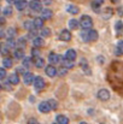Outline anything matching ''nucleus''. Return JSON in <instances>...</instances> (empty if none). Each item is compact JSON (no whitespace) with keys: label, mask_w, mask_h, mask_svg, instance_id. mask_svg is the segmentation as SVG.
Masks as SVG:
<instances>
[{"label":"nucleus","mask_w":123,"mask_h":124,"mask_svg":"<svg viewBox=\"0 0 123 124\" xmlns=\"http://www.w3.org/2000/svg\"><path fill=\"white\" fill-rule=\"evenodd\" d=\"M33 43H34V47H42L43 46V43H45V41H43V39H42V36H38V38H35L34 40H33Z\"/></svg>","instance_id":"obj_23"},{"label":"nucleus","mask_w":123,"mask_h":124,"mask_svg":"<svg viewBox=\"0 0 123 124\" xmlns=\"http://www.w3.org/2000/svg\"><path fill=\"white\" fill-rule=\"evenodd\" d=\"M54 124H58V123H54Z\"/></svg>","instance_id":"obj_53"},{"label":"nucleus","mask_w":123,"mask_h":124,"mask_svg":"<svg viewBox=\"0 0 123 124\" xmlns=\"http://www.w3.org/2000/svg\"><path fill=\"white\" fill-rule=\"evenodd\" d=\"M111 1H112V2H117L118 0H111Z\"/></svg>","instance_id":"obj_50"},{"label":"nucleus","mask_w":123,"mask_h":124,"mask_svg":"<svg viewBox=\"0 0 123 124\" xmlns=\"http://www.w3.org/2000/svg\"><path fill=\"white\" fill-rule=\"evenodd\" d=\"M4 36H5V33L0 30V39H1V38H4Z\"/></svg>","instance_id":"obj_49"},{"label":"nucleus","mask_w":123,"mask_h":124,"mask_svg":"<svg viewBox=\"0 0 123 124\" xmlns=\"http://www.w3.org/2000/svg\"><path fill=\"white\" fill-rule=\"evenodd\" d=\"M6 43H7V46H8L10 48H13V47H17V42L15 41L13 39H8Z\"/></svg>","instance_id":"obj_37"},{"label":"nucleus","mask_w":123,"mask_h":124,"mask_svg":"<svg viewBox=\"0 0 123 124\" xmlns=\"http://www.w3.org/2000/svg\"><path fill=\"white\" fill-rule=\"evenodd\" d=\"M32 55H33L34 58H38V57H40V51H39V48H38V47H34V48H32Z\"/></svg>","instance_id":"obj_35"},{"label":"nucleus","mask_w":123,"mask_h":124,"mask_svg":"<svg viewBox=\"0 0 123 124\" xmlns=\"http://www.w3.org/2000/svg\"><path fill=\"white\" fill-rule=\"evenodd\" d=\"M23 80H24V83H25L27 85H29V84L34 83L35 77L33 76V74H32V72H25V75L23 76Z\"/></svg>","instance_id":"obj_10"},{"label":"nucleus","mask_w":123,"mask_h":124,"mask_svg":"<svg viewBox=\"0 0 123 124\" xmlns=\"http://www.w3.org/2000/svg\"><path fill=\"white\" fill-rule=\"evenodd\" d=\"M11 83H10V81H6L5 82V89H7V90H11Z\"/></svg>","instance_id":"obj_41"},{"label":"nucleus","mask_w":123,"mask_h":124,"mask_svg":"<svg viewBox=\"0 0 123 124\" xmlns=\"http://www.w3.org/2000/svg\"><path fill=\"white\" fill-rule=\"evenodd\" d=\"M117 12H118V15H120V16H123V6H121V7L118 8V11H117Z\"/></svg>","instance_id":"obj_44"},{"label":"nucleus","mask_w":123,"mask_h":124,"mask_svg":"<svg viewBox=\"0 0 123 124\" xmlns=\"http://www.w3.org/2000/svg\"><path fill=\"white\" fill-rule=\"evenodd\" d=\"M79 27H80V22H79L77 19L73 18V19L69 21V29H71V30H76Z\"/></svg>","instance_id":"obj_16"},{"label":"nucleus","mask_w":123,"mask_h":124,"mask_svg":"<svg viewBox=\"0 0 123 124\" xmlns=\"http://www.w3.org/2000/svg\"><path fill=\"white\" fill-rule=\"evenodd\" d=\"M51 110L52 108H51L48 101H42V102H40V105H39V111L40 112H42V113H48Z\"/></svg>","instance_id":"obj_8"},{"label":"nucleus","mask_w":123,"mask_h":124,"mask_svg":"<svg viewBox=\"0 0 123 124\" xmlns=\"http://www.w3.org/2000/svg\"><path fill=\"white\" fill-rule=\"evenodd\" d=\"M34 87H35V89L36 90H42L43 88H45V85H46V83L43 81V78L41 77V76H38V77H35V80H34Z\"/></svg>","instance_id":"obj_4"},{"label":"nucleus","mask_w":123,"mask_h":124,"mask_svg":"<svg viewBox=\"0 0 123 124\" xmlns=\"http://www.w3.org/2000/svg\"><path fill=\"white\" fill-rule=\"evenodd\" d=\"M81 39L84 42H92L98 40V31L93 29H82Z\"/></svg>","instance_id":"obj_1"},{"label":"nucleus","mask_w":123,"mask_h":124,"mask_svg":"<svg viewBox=\"0 0 123 124\" xmlns=\"http://www.w3.org/2000/svg\"><path fill=\"white\" fill-rule=\"evenodd\" d=\"M34 65H35L38 69L43 68V65H45V60H43L41 57H38V58H35V60H34Z\"/></svg>","instance_id":"obj_26"},{"label":"nucleus","mask_w":123,"mask_h":124,"mask_svg":"<svg viewBox=\"0 0 123 124\" xmlns=\"http://www.w3.org/2000/svg\"><path fill=\"white\" fill-rule=\"evenodd\" d=\"M28 124H38V122H36L35 119H30V121L28 122Z\"/></svg>","instance_id":"obj_46"},{"label":"nucleus","mask_w":123,"mask_h":124,"mask_svg":"<svg viewBox=\"0 0 123 124\" xmlns=\"http://www.w3.org/2000/svg\"><path fill=\"white\" fill-rule=\"evenodd\" d=\"M2 13H4V16H11L12 15V7L11 6H6L2 10Z\"/></svg>","instance_id":"obj_32"},{"label":"nucleus","mask_w":123,"mask_h":124,"mask_svg":"<svg viewBox=\"0 0 123 124\" xmlns=\"http://www.w3.org/2000/svg\"><path fill=\"white\" fill-rule=\"evenodd\" d=\"M115 54L116 55H123V41H118L115 48Z\"/></svg>","instance_id":"obj_17"},{"label":"nucleus","mask_w":123,"mask_h":124,"mask_svg":"<svg viewBox=\"0 0 123 124\" xmlns=\"http://www.w3.org/2000/svg\"><path fill=\"white\" fill-rule=\"evenodd\" d=\"M98 98L101 100V101H106L110 99V92L107 89H100L98 92Z\"/></svg>","instance_id":"obj_6"},{"label":"nucleus","mask_w":123,"mask_h":124,"mask_svg":"<svg viewBox=\"0 0 123 124\" xmlns=\"http://www.w3.org/2000/svg\"><path fill=\"white\" fill-rule=\"evenodd\" d=\"M112 13H114L112 8H110V7H106V8L104 10V12H103V17H104V18H106V19H109V18L112 16Z\"/></svg>","instance_id":"obj_29"},{"label":"nucleus","mask_w":123,"mask_h":124,"mask_svg":"<svg viewBox=\"0 0 123 124\" xmlns=\"http://www.w3.org/2000/svg\"><path fill=\"white\" fill-rule=\"evenodd\" d=\"M2 65H4V68L5 69H10V68H12V59L11 58H4L2 59Z\"/></svg>","instance_id":"obj_28"},{"label":"nucleus","mask_w":123,"mask_h":124,"mask_svg":"<svg viewBox=\"0 0 123 124\" xmlns=\"http://www.w3.org/2000/svg\"><path fill=\"white\" fill-rule=\"evenodd\" d=\"M0 90H1V84H0Z\"/></svg>","instance_id":"obj_52"},{"label":"nucleus","mask_w":123,"mask_h":124,"mask_svg":"<svg viewBox=\"0 0 123 124\" xmlns=\"http://www.w3.org/2000/svg\"><path fill=\"white\" fill-rule=\"evenodd\" d=\"M45 72H46V75H47L48 77H54V76H57V74H58L57 69H56L53 65H47V66L45 68Z\"/></svg>","instance_id":"obj_5"},{"label":"nucleus","mask_w":123,"mask_h":124,"mask_svg":"<svg viewBox=\"0 0 123 124\" xmlns=\"http://www.w3.org/2000/svg\"><path fill=\"white\" fill-rule=\"evenodd\" d=\"M64 58L68 59V60H75V59H76V52H75L74 49H68V51L65 52Z\"/></svg>","instance_id":"obj_12"},{"label":"nucleus","mask_w":123,"mask_h":124,"mask_svg":"<svg viewBox=\"0 0 123 124\" xmlns=\"http://www.w3.org/2000/svg\"><path fill=\"white\" fill-rule=\"evenodd\" d=\"M48 102H49V106H51V108H52V110H56V108H57L58 104H57V101H56V100L51 99V100H48Z\"/></svg>","instance_id":"obj_38"},{"label":"nucleus","mask_w":123,"mask_h":124,"mask_svg":"<svg viewBox=\"0 0 123 124\" xmlns=\"http://www.w3.org/2000/svg\"><path fill=\"white\" fill-rule=\"evenodd\" d=\"M8 81H10V83H11L12 85L18 84V83H19V77H18V74H12V75H10Z\"/></svg>","instance_id":"obj_18"},{"label":"nucleus","mask_w":123,"mask_h":124,"mask_svg":"<svg viewBox=\"0 0 123 124\" xmlns=\"http://www.w3.org/2000/svg\"><path fill=\"white\" fill-rule=\"evenodd\" d=\"M40 34H41L42 38H47V36L51 35V29H49V28H42L41 31H40Z\"/></svg>","instance_id":"obj_31"},{"label":"nucleus","mask_w":123,"mask_h":124,"mask_svg":"<svg viewBox=\"0 0 123 124\" xmlns=\"http://www.w3.org/2000/svg\"><path fill=\"white\" fill-rule=\"evenodd\" d=\"M65 10H66V12H69V13H71V15H76V13H79V11H80L76 5H68V6L65 7Z\"/></svg>","instance_id":"obj_15"},{"label":"nucleus","mask_w":123,"mask_h":124,"mask_svg":"<svg viewBox=\"0 0 123 124\" xmlns=\"http://www.w3.org/2000/svg\"><path fill=\"white\" fill-rule=\"evenodd\" d=\"M80 27L82 29H90L93 27V21L89 16H82L80 19Z\"/></svg>","instance_id":"obj_2"},{"label":"nucleus","mask_w":123,"mask_h":124,"mask_svg":"<svg viewBox=\"0 0 123 124\" xmlns=\"http://www.w3.org/2000/svg\"><path fill=\"white\" fill-rule=\"evenodd\" d=\"M8 52H10V47L7 46V43H4V42L0 43V53L2 55H7Z\"/></svg>","instance_id":"obj_21"},{"label":"nucleus","mask_w":123,"mask_h":124,"mask_svg":"<svg viewBox=\"0 0 123 124\" xmlns=\"http://www.w3.org/2000/svg\"><path fill=\"white\" fill-rule=\"evenodd\" d=\"M6 77V70L5 68H0V80H5Z\"/></svg>","instance_id":"obj_40"},{"label":"nucleus","mask_w":123,"mask_h":124,"mask_svg":"<svg viewBox=\"0 0 123 124\" xmlns=\"http://www.w3.org/2000/svg\"><path fill=\"white\" fill-rule=\"evenodd\" d=\"M13 55H15L16 59H24V58H25V57H24V51L21 49V48H17V49L15 51Z\"/></svg>","instance_id":"obj_24"},{"label":"nucleus","mask_w":123,"mask_h":124,"mask_svg":"<svg viewBox=\"0 0 123 124\" xmlns=\"http://www.w3.org/2000/svg\"><path fill=\"white\" fill-rule=\"evenodd\" d=\"M52 16H53V12H52L49 8H43V10L41 11V17H42L43 19H51Z\"/></svg>","instance_id":"obj_11"},{"label":"nucleus","mask_w":123,"mask_h":124,"mask_svg":"<svg viewBox=\"0 0 123 124\" xmlns=\"http://www.w3.org/2000/svg\"><path fill=\"white\" fill-rule=\"evenodd\" d=\"M6 1H7L8 4H16V1H17V0H6Z\"/></svg>","instance_id":"obj_47"},{"label":"nucleus","mask_w":123,"mask_h":124,"mask_svg":"<svg viewBox=\"0 0 123 124\" xmlns=\"http://www.w3.org/2000/svg\"><path fill=\"white\" fill-rule=\"evenodd\" d=\"M42 4L43 5H51L52 4V0H42Z\"/></svg>","instance_id":"obj_43"},{"label":"nucleus","mask_w":123,"mask_h":124,"mask_svg":"<svg viewBox=\"0 0 123 124\" xmlns=\"http://www.w3.org/2000/svg\"><path fill=\"white\" fill-rule=\"evenodd\" d=\"M59 40H62V41H70L71 40V33L69 31V30H66V29H64V30H62L60 31V34H59Z\"/></svg>","instance_id":"obj_7"},{"label":"nucleus","mask_w":123,"mask_h":124,"mask_svg":"<svg viewBox=\"0 0 123 124\" xmlns=\"http://www.w3.org/2000/svg\"><path fill=\"white\" fill-rule=\"evenodd\" d=\"M24 28H25L27 30H29V31H33V30H35V29H36V28H35L34 22H32V21H27V22L24 23Z\"/></svg>","instance_id":"obj_27"},{"label":"nucleus","mask_w":123,"mask_h":124,"mask_svg":"<svg viewBox=\"0 0 123 124\" xmlns=\"http://www.w3.org/2000/svg\"><path fill=\"white\" fill-rule=\"evenodd\" d=\"M17 72H18V74H22V75H23V76H24V75H25V72H27V71H25V70H24V69H23V68H18V69H17Z\"/></svg>","instance_id":"obj_42"},{"label":"nucleus","mask_w":123,"mask_h":124,"mask_svg":"<svg viewBox=\"0 0 123 124\" xmlns=\"http://www.w3.org/2000/svg\"><path fill=\"white\" fill-rule=\"evenodd\" d=\"M98 60L100 62V64H103V63H104V59H103L101 57H98Z\"/></svg>","instance_id":"obj_48"},{"label":"nucleus","mask_w":123,"mask_h":124,"mask_svg":"<svg viewBox=\"0 0 123 124\" xmlns=\"http://www.w3.org/2000/svg\"><path fill=\"white\" fill-rule=\"evenodd\" d=\"M80 65H81V68L83 69V71H84L87 75H90V70L88 69V63H87V60H86L84 58H83V59H81Z\"/></svg>","instance_id":"obj_22"},{"label":"nucleus","mask_w":123,"mask_h":124,"mask_svg":"<svg viewBox=\"0 0 123 124\" xmlns=\"http://www.w3.org/2000/svg\"><path fill=\"white\" fill-rule=\"evenodd\" d=\"M17 47H18V48H21V49H23V48L25 47V39L21 38V39L17 41Z\"/></svg>","instance_id":"obj_33"},{"label":"nucleus","mask_w":123,"mask_h":124,"mask_svg":"<svg viewBox=\"0 0 123 124\" xmlns=\"http://www.w3.org/2000/svg\"><path fill=\"white\" fill-rule=\"evenodd\" d=\"M6 36H7L8 39H13V38L16 36V29H13V28H8L7 31H6Z\"/></svg>","instance_id":"obj_30"},{"label":"nucleus","mask_w":123,"mask_h":124,"mask_svg":"<svg viewBox=\"0 0 123 124\" xmlns=\"http://www.w3.org/2000/svg\"><path fill=\"white\" fill-rule=\"evenodd\" d=\"M66 72H68V69H66V68H64V66H63L62 69H59V70H58V75H59V76H65V75H66Z\"/></svg>","instance_id":"obj_39"},{"label":"nucleus","mask_w":123,"mask_h":124,"mask_svg":"<svg viewBox=\"0 0 123 124\" xmlns=\"http://www.w3.org/2000/svg\"><path fill=\"white\" fill-rule=\"evenodd\" d=\"M33 22H34L36 29H42L43 28V18L42 17H36Z\"/></svg>","instance_id":"obj_20"},{"label":"nucleus","mask_w":123,"mask_h":124,"mask_svg":"<svg viewBox=\"0 0 123 124\" xmlns=\"http://www.w3.org/2000/svg\"><path fill=\"white\" fill-rule=\"evenodd\" d=\"M62 57L59 55V54H57V53H49V55H48V60H49V63L53 65V64H57V63H59V62H62Z\"/></svg>","instance_id":"obj_9"},{"label":"nucleus","mask_w":123,"mask_h":124,"mask_svg":"<svg viewBox=\"0 0 123 124\" xmlns=\"http://www.w3.org/2000/svg\"><path fill=\"white\" fill-rule=\"evenodd\" d=\"M62 64H63V66L64 68H66V69H71V68H74L75 66V63H74V60H68V59H62Z\"/></svg>","instance_id":"obj_19"},{"label":"nucleus","mask_w":123,"mask_h":124,"mask_svg":"<svg viewBox=\"0 0 123 124\" xmlns=\"http://www.w3.org/2000/svg\"><path fill=\"white\" fill-rule=\"evenodd\" d=\"M115 29H116L117 35H122V33H123V23L121 22V21L116 22V24H115Z\"/></svg>","instance_id":"obj_25"},{"label":"nucleus","mask_w":123,"mask_h":124,"mask_svg":"<svg viewBox=\"0 0 123 124\" xmlns=\"http://www.w3.org/2000/svg\"><path fill=\"white\" fill-rule=\"evenodd\" d=\"M81 124H87V123L86 122H81Z\"/></svg>","instance_id":"obj_51"},{"label":"nucleus","mask_w":123,"mask_h":124,"mask_svg":"<svg viewBox=\"0 0 123 124\" xmlns=\"http://www.w3.org/2000/svg\"><path fill=\"white\" fill-rule=\"evenodd\" d=\"M30 65H32V59L25 57V58L23 59V66H24V68H29Z\"/></svg>","instance_id":"obj_36"},{"label":"nucleus","mask_w":123,"mask_h":124,"mask_svg":"<svg viewBox=\"0 0 123 124\" xmlns=\"http://www.w3.org/2000/svg\"><path fill=\"white\" fill-rule=\"evenodd\" d=\"M5 22H6V21H5V18H4V17H0V25H4V24H5Z\"/></svg>","instance_id":"obj_45"},{"label":"nucleus","mask_w":123,"mask_h":124,"mask_svg":"<svg viewBox=\"0 0 123 124\" xmlns=\"http://www.w3.org/2000/svg\"><path fill=\"white\" fill-rule=\"evenodd\" d=\"M56 123L58 124H68L69 123V118L64 115H58L56 117Z\"/></svg>","instance_id":"obj_14"},{"label":"nucleus","mask_w":123,"mask_h":124,"mask_svg":"<svg viewBox=\"0 0 123 124\" xmlns=\"http://www.w3.org/2000/svg\"><path fill=\"white\" fill-rule=\"evenodd\" d=\"M29 7L35 12L42 11V2H41V0H32L29 2Z\"/></svg>","instance_id":"obj_3"},{"label":"nucleus","mask_w":123,"mask_h":124,"mask_svg":"<svg viewBox=\"0 0 123 124\" xmlns=\"http://www.w3.org/2000/svg\"><path fill=\"white\" fill-rule=\"evenodd\" d=\"M100 5H101V4H100L98 0H95V1H93V2H92V8H93L94 11H97V12H98V11H99V8H100Z\"/></svg>","instance_id":"obj_34"},{"label":"nucleus","mask_w":123,"mask_h":124,"mask_svg":"<svg viewBox=\"0 0 123 124\" xmlns=\"http://www.w3.org/2000/svg\"><path fill=\"white\" fill-rule=\"evenodd\" d=\"M15 5H16V8H17L18 11H23V10L28 6V2H27L25 0H17Z\"/></svg>","instance_id":"obj_13"}]
</instances>
